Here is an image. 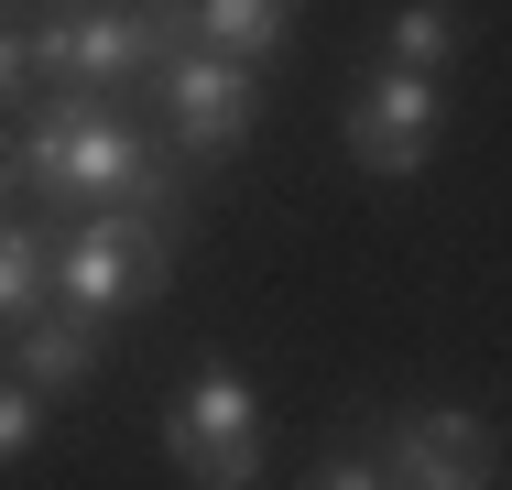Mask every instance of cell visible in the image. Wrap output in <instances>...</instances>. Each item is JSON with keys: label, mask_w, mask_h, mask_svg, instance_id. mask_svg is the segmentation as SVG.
<instances>
[{"label": "cell", "mask_w": 512, "mask_h": 490, "mask_svg": "<svg viewBox=\"0 0 512 490\" xmlns=\"http://www.w3.org/2000/svg\"><path fill=\"white\" fill-rule=\"evenodd\" d=\"M11 175L33 186L22 218H44V229L88 218V207H142V218H164V229H197V186H186V164H175V153H164L109 88H44V98H22Z\"/></svg>", "instance_id": "obj_1"}, {"label": "cell", "mask_w": 512, "mask_h": 490, "mask_svg": "<svg viewBox=\"0 0 512 490\" xmlns=\"http://www.w3.org/2000/svg\"><path fill=\"white\" fill-rule=\"evenodd\" d=\"M44 88H131L186 44L175 0H44V22L22 33Z\"/></svg>", "instance_id": "obj_2"}, {"label": "cell", "mask_w": 512, "mask_h": 490, "mask_svg": "<svg viewBox=\"0 0 512 490\" xmlns=\"http://www.w3.org/2000/svg\"><path fill=\"white\" fill-rule=\"evenodd\" d=\"M164 469L186 490H262V469H273V403L229 360H197L175 382V403H164Z\"/></svg>", "instance_id": "obj_3"}, {"label": "cell", "mask_w": 512, "mask_h": 490, "mask_svg": "<svg viewBox=\"0 0 512 490\" xmlns=\"http://www.w3.org/2000/svg\"><path fill=\"white\" fill-rule=\"evenodd\" d=\"M175 251H186V229H164L142 207H88V218L55 229V294L109 327V316H131L175 284Z\"/></svg>", "instance_id": "obj_4"}, {"label": "cell", "mask_w": 512, "mask_h": 490, "mask_svg": "<svg viewBox=\"0 0 512 490\" xmlns=\"http://www.w3.org/2000/svg\"><path fill=\"white\" fill-rule=\"evenodd\" d=\"M371 469L382 490H491L502 436L469 403H393V414H371Z\"/></svg>", "instance_id": "obj_5"}, {"label": "cell", "mask_w": 512, "mask_h": 490, "mask_svg": "<svg viewBox=\"0 0 512 490\" xmlns=\"http://www.w3.org/2000/svg\"><path fill=\"white\" fill-rule=\"evenodd\" d=\"M153 88H164V153L175 164H229L262 131V66H229L207 44H175L153 66Z\"/></svg>", "instance_id": "obj_6"}, {"label": "cell", "mask_w": 512, "mask_h": 490, "mask_svg": "<svg viewBox=\"0 0 512 490\" xmlns=\"http://www.w3.org/2000/svg\"><path fill=\"white\" fill-rule=\"evenodd\" d=\"M436 131H447V77H404V66H371L338 109V142H349V164L371 186H414Z\"/></svg>", "instance_id": "obj_7"}, {"label": "cell", "mask_w": 512, "mask_h": 490, "mask_svg": "<svg viewBox=\"0 0 512 490\" xmlns=\"http://www.w3.org/2000/svg\"><path fill=\"white\" fill-rule=\"evenodd\" d=\"M99 371H109V327H99V316H77V305H66V316H44V305H33V316L11 327V382L44 392V403L88 392Z\"/></svg>", "instance_id": "obj_8"}, {"label": "cell", "mask_w": 512, "mask_h": 490, "mask_svg": "<svg viewBox=\"0 0 512 490\" xmlns=\"http://www.w3.org/2000/svg\"><path fill=\"white\" fill-rule=\"evenodd\" d=\"M175 11H186V44L229 55V66H273L306 22V0H175Z\"/></svg>", "instance_id": "obj_9"}, {"label": "cell", "mask_w": 512, "mask_h": 490, "mask_svg": "<svg viewBox=\"0 0 512 490\" xmlns=\"http://www.w3.org/2000/svg\"><path fill=\"white\" fill-rule=\"evenodd\" d=\"M458 55H469V0H393V11H382V66L447 77Z\"/></svg>", "instance_id": "obj_10"}, {"label": "cell", "mask_w": 512, "mask_h": 490, "mask_svg": "<svg viewBox=\"0 0 512 490\" xmlns=\"http://www.w3.org/2000/svg\"><path fill=\"white\" fill-rule=\"evenodd\" d=\"M44 294H55V229L22 218V207H0V327H22Z\"/></svg>", "instance_id": "obj_11"}, {"label": "cell", "mask_w": 512, "mask_h": 490, "mask_svg": "<svg viewBox=\"0 0 512 490\" xmlns=\"http://www.w3.org/2000/svg\"><path fill=\"white\" fill-rule=\"evenodd\" d=\"M33 447H44V392H22L11 371H0V469L33 458Z\"/></svg>", "instance_id": "obj_12"}, {"label": "cell", "mask_w": 512, "mask_h": 490, "mask_svg": "<svg viewBox=\"0 0 512 490\" xmlns=\"http://www.w3.org/2000/svg\"><path fill=\"white\" fill-rule=\"evenodd\" d=\"M22 98H33V44H22V22L0 11V120H11Z\"/></svg>", "instance_id": "obj_13"}, {"label": "cell", "mask_w": 512, "mask_h": 490, "mask_svg": "<svg viewBox=\"0 0 512 490\" xmlns=\"http://www.w3.org/2000/svg\"><path fill=\"white\" fill-rule=\"evenodd\" d=\"M306 490H382V469H371V447H327L306 469Z\"/></svg>", "instance_id": "obj_14"}, {"label": "cell", "mask_w": 512, "mask_h": 490, "mask_svg": "<svg viewBox=\"0 0 512 490\" xmlns=\"http://www.w3.org/2000/svg\"><path fill=\"white\" fill-rule=\"evenodd\" d=\"M0 207H11V131H0Z\"/></svg>", "instance_id": "obj_15"}, {"label": "cell", "mask_w": 512, "mask_h": 490, "mask_svg": "<svg viewBox=\"0 0 512 490\" xmlns=\"http://www.w3.org/2000/svg\"><path fill=\"white\" fill-rule=\"evenodd\" d=\"M0 11H11V0H0Z\"/></svg>", "instance_id": "obj_16"}]
</instances>
